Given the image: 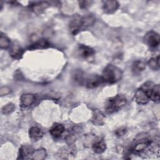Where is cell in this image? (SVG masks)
Returning <instances> with one entry per match:
<instances>
[{
	"instance_id": "6da1fadb",
	"label": "cell",
	"mask_w": 160,
	"mask_h": 160,
	"mask_svg": "<svg viewBox=\"0 0 160 160\" xmlns=\"http://www.w3.org/2000/svg\"><path fill=\"white\" fill-rule=\"evenodd\" d=\"M122 76V71L112 64L107 65L102 71L101 78L104 82L114 84L119 81Z\"/></svg>"
},
{
	"instance_id": "7a4b0ae2",
	"label": "cell",
	"mask_w": 160,
	"mask_h": 160,
	"mask_svg": "<svg viewBox=\"0 0 160 160\" xmlns=\"http://www.w3.org/2000/svg\"><path fill=\"white\" fill-rule=\"evenodd\" d=\"M127 102V99L123 94H117L109 98L104 106V109L108 114H112L123 108Z\"/></svg>"
},
{
	"instance_id": "3957f363",
	"label": "cell",
	"mask_w": 160,
	"mask_h": 160,
	"mask_svg": "<svg viewBox=\"0 0 160 160\" xmlns=\"http://www.w3.org/2000/svg\"><path fill=\"white\" fill-rule=\"evenodd\" d=\"M152 144V141L147 137L138 139L132 148L131 151L136 154H141L147 150Z\"/></svg>"
},
{
	"instance_id": "277c9868",
	"label": "cell",
	"mask_w": 160,
	"mask_h": 160,
	"mask_svg": "<svg viewBox=\"0 0 160 160\" xmlns=\"http://www.w3.org/2000/svg\"><path fill=\"white\" fill-rule=\"evenodd\" d=\"M77 50L78 56L85 60L92 59L95 54V51L92 48L84 44H79Z\"/></svg>"
},
{
	"instance_id": "5b68a950",
	"label": "cell",
	"mask_w": 160,
	"mask_h": 160,
	"mask_svg": "<svg viewBox=\"0 0 160 160\" xmlns=\"http://www.w3.org/2000/svg\"><path fill=\"white\" fill-rule=\"evenodd\" d=\"M144 41L149 47L156 48L159 45V34L155 31H150L146 34L144 36Z\"/></svg>"
},
{
	"instance_id": "8992f818",
	"label": "cell",
	"mask_w": 160,
	"mask_h": 160,
	"mask_svg": "<svg viewBox=\"0 0 160 160\" xmlns=\"http://www.w3.org/2000/svg\"><path fill=\"white\" fill-rule=\"evenodd\" d=\"M84 81L86 86L89 89L96 88L104 82L101 76H99L96 74L89 75Z\"/></svg>"
},
{
	"instance_id": "52a82bcc",
	"label": "cell",
	"mask_w": 160,
	"mask_h": 160,
	"mask_svg": "<svg viewBox=\"0 0 160 160\" xmlns=\"http://www.w3.org/2000/svg\"><path fill=\"white\" fill-rule=\"evenodd\" d=\"M82 27V17L78 15L75 16L69 22V30L73 35L78 34Z\"/></svg>"
},
{
	"instance_id": "ba28073f",
	"label": "cell",
	"mask_w": 160,
	"mask_h": 160,
	"mask_svg": "<svg viewBox=\"0 0 160 160\" xmlns=\"http://www.w3.org/2000/svg\"><path fill=\"white\" fill-rule=\"evenodd\" d=\"M134 100L139 104H146L150 99L146 91L140 88L134 93Z\"/></svg>"
},
{
	"instance_id": "9c48e42d",
	"label": "cell",
	"mask_w": 160,
	"mask_h": 160,
	"mask_svg": "<svg viewBox=\"0 0 160 160\" xmlns=\"http://www.w3.org/2000/svg\"><path fill=\"white\" fill-rule=\"evenodd\" d=\"M119 4L116 1H102V9L105 13L112 14L119 8Z\"/></svg>"
},
{
	"instance_id": "30bf717a",
	"label": "cell",
	"mask_w": 160,
	"mask_h": 160,
	"mask_svg": "<svg viewBox=\"0 0 160 160\" xmlns=\"http://www.w3.org/2000/svg\"><path fill=\"white\" fill-rule=\"evenodd\" d=\"M106 121V116L104 114L98 109H95L92 114V122L96 126H102L104 124Z\"/></svg>"
},
{
	"instance_id": "8fae6325",
	"label": "cell",
	"mask_w": 160,
	"mask_h": 160,
	"mask_svg": "<svg viewBox=\"0 0 160 160\" xmlns=\"http://www.w3.org/2000/svg\"><path fill=\"white\" fill-rule=\"evenodd\" d=\"M34 151V149L30 146L28 145H24L22 146L19 151V157L18 159H28L31 158L30 156H32L33 152Z\"/></svg>"
},
{
	"instance_id": "7c38bea8",
	"label": "cell",
	"mask_w": 160,
	"mask_h": 160,
	"mask_svg": "<svg viewBox=\"0 0 160 160\" xmlns=\"http://www.w3.org/2000/svg\"><path fill=\"white\" fill-rule=\"evenodd\" d=\"M65 131L64 126L59 123L54 124L49 130V132L52 136L58 138L62 135Z\"/></svg>"
},
{
	"instance_id": "4fadbf2b",
	"label": "cell",
	"mask_w": 160,
	"mask_h": 160,
	"mask_svg": "<svg viewBox=\"0 0 160 160\" xmlns=\"http://www.w3.org/2000/svg\"><path fill=\"white\" fill-rule=\"evenodd\" d=\"M92 148L94 152L100 154L106 149V144L102 139H96L92 144Z\"/></svg>"
},
{
	"instance_id": "5bb4252c",
	"label": "cell",
	"mask_w": 160,
	"mask_h": 160,
	"mask_svg": "<svg viewBox=\"0 0 160 160\" xmlns=\"http://www.w3.org/2000/svg\"><path fill=\"white\" fill-rule=\"evenodd\" d=\"M24 53L23 49L18 44H13L11 46L9 54L12 58L14 59H19L22 58Z\"/></svg>"
},
{
	"instance_id": "9a60e30c",
	"label": "cell",
	"mask_w": 160,
	"mask_h": 160,
	"mask_svg": "<svg viewBox=\"0 0 160 160\" xmlns=\"http://www.w3.org/2000/svg\"><path fill=\"white\" fill-rule=\"evenodd\" d=\"M36 98L33 94L26 93L21 96L20 101L21 104L24 107H29L31 106L35 101Z\"/></svg>"
},
{
	"instance_id": "2e32d148",
	"label": "cell",
	"mask_w": 160,
	"mask_h": 160,
	"mask_svg": "<svg viewBox=\"0 0 160 160\" xmlns=\"http://www.w3.org/2000/svg\"><path fill=\"white\" fill-rule=\"evenodd\" d=\"M146 62L144 60L138 59L133 62V63L132 64L131 69L132 72L134 74H137L143 71L146 69Z\"/></svg>"
},
{
	"instance_id": "e0dca14e",
	"label": "cell",
	"mask_w": 160,
	"mask_h": 160,
	"mask_svg": "<svg viewBox=\"0 0 160 160\" xmlns=\"http://www.w3.org/2000/svg\"><path fill=\"white\" fill-rule=\"evenodd\" d=\"M29 136L34 141H38L42 138L43 132L38 127H31L29 130Z\"/></svg>"
},
{
	"instance_id": "ac0fdd59",
	"label": "cell",
	"mask_w": 160,
	"mask_h": 160,
	"mask_svg": "<svg viewBox=\"0 0 160 160\" xmlns=\"http://www.w3.org/2000/svg\"><path fill=\"white\" fill-rule=\"evenodd\" d=\"M49 46V42L44 39H39L37 41H36L35 42H34L33 44H32L29 47V49H44V48H47Z\"/></svg>"
},
{
	"instance_id": "d6986e66",
	"label": "cell",
	"mask_w": 160,
	"mask_h": 160,
	"mask_svg": "<svg viewBox=\"0 0 160 160\" xmlns=\"http://www.w3.org/2000/svg\"><path fill=\"white\" fill-rule=\"evenodd\" d=\"M72 80L75 84H82L84 82L83 72L81 69H76L72 74Z\"/></svg>"
},
{
	"instance_id": "ffe728a7",
	"label": "cell",
	"mask_w": 160,
	"mask_h": 160,
	"mask_svg": "<svg viewBox=\"0 0 160 160\" xmlns=\"http://www.w3.org/2000/svg\"><path fill=\"white\" fill-rule=\"evenodd\" d=\"M49 4L48 2H36L32 4L31 8L35 12L41 13L42 11L46 9L49 6Z\"/></svg>"
},
{
	"instance_id": "44dd1931",
	"label": "cell",
	"mask_w": 160,
	"mask_h": 160,
	"mask_svg": "<svg viewBox=\"0 0 160 160\" xmlns=\"http://www.w3.org/2000/svg\"><path fill=\"white\" fill-rule=\"evenodd\" d=\"M96 21V18L92 14H87L82 17V27H89L94 24Z\"/></svg>"
},
{
	"instance_id": "7402d4cb",
	"label": "cell",
	"mask_w": 160,
	"mask_h": 160,
	"mask_svg": "<svg viewBox=\"0 0 160 160\" xmlns=\"http://www.w3.org/2000/svg\"><path fill=\"white\" fill-rule=\"evenodd\" d=\"M148 65L149 67L154 71H158L159 69V56L158 55L156 57L151 58L148 62Z\"/></svg>"
},
{
	"instance_id": "603a6c76",
	"label": "cell",
	"mask_w": 160,
	"mask_h": 160,
	"mask_svg": "<svg viewBox=\"0 0 160 160\" xmlns=\"http://www.w3.org/2000/svg\"><path fill=\"white\" fill-rule=\"evenodd\" d=\"M46 152L44 149L40 148L36 150H34L32 155V159H44L46 158Z\"/></svg>"
},
{
	"instance_id": "cb8c5ba5",
	"label": "cell",
	"mask_w": 160,
	"mask_h": 160,
	"mask_svg": "<svg viewBox=\"0 0 160 160\" xmlns=\"http://www.w3.org/2000/svg\"><path fill=\"white\" fill-rule=\"evenodd\" d=\"M16 109L15 105L13 103L9 102L4 105L2 108V113L4 115H9L14 111Z\"/></svg>"
},
{
	"instance_id": "d4e9b609",
	"label": "cell",
	"mask_w": 160,
	"mask_h": 160,
	"mask_svg": "<svg viewBox=\"0 0 160 160\" xmlns=\"http://www.w3.org/2000/svg\"><path fill=\"white\" fill-rule=\"evenodd\" d=\"M10 40L6 36L1 35L0 37V47L1 49H6L10 46Z\"/></svg>"
},
{
	"instance_id": "484cf974",
	"label": "cell",
	"mask_w": 160,
	"mask_h": 160,
	"mask_svg": "<svg viewBox=\"0 0 160 160\" xmlns=\"http://www.w3.org/2000/svg\"><path fill=\"white\" fill-rule=\"evenodd\" d=\"M127 132V129L126 128L124 127H121V128H119L118 129H117L116 131H115V134L116 136H118V137H120V136H122L123 135H124Z\"/></svg>"
},
{
	"instance_id": "4316f807",
	"label": "cell",
	"mask_w": 160,
	"mask_h": 160,
	"mask_svg": "<svg viewBox=\"0 0 160 160\" xmlns=\"http://www.w3.org/2000/svg\"><path fill=\"white\" fill-rule=\"evenodd\" d=\"M92 2V1H79V7L81 9H87L88 8H89L91 6Z\"/></svg>"
},
{
	"instance_id": "83f0119b",
	"label": "cell",
	"mask_w": 160,
	"mask_h": 160,
	"mask_svg": "<svg viewBox=\"0 0 160 160\" xmlns=\"http://www.w3.org/2000/svg\"><path fill=\"white\" fill-rule=\"evenodd\" d=\"M10 91H11L10 88H9L7 86H3L0 89V95L1 96L6 95V94H9L10 92Z\"/></svg>"
}]
</instances>
